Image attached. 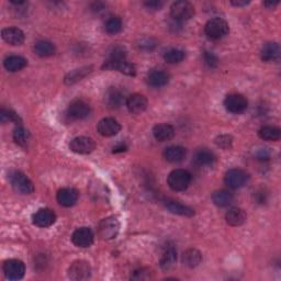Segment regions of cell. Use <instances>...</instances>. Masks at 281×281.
Instances as JSON below:
<instances>
[{
	"label": "cell",
	"instance_id": "obj_34",
	"mask_svg": "<svg viewBox=\"0 0 281 281\" xmlns=\"http://www.w3.org/2000/svg\"><path fill=\"white\" fill-rule=\"evenodd\" d=\"M30 139V134L28 130H25L22 126H18L17 129L13 131V140L20 146H26Z\"/></svg>",
	"mask_w": 281,
	"mask_h": 281
},
{
	"label": "cell",
	"instance_id": "obj_2",
	"mask_svg": "<svg viewBox=\"0 0 281 281\" xmlns=\"http://www.w3.org/2000/svg\"><path fill=\"white\" fill-rule=\"evenodd\" d=\"M167 183L174 191H184L191 183V174L185 169H175L169 174Z\"/></svg>",
	"mask_w": 281,
	"mask_h": 281
},
{
	"label": "cell",
	"instance_id": "obj_43",
	"mask_svg": "<svg viewBox=\"0 0 281 281\" xmlns=\"http://www.w3.org/2000/svg\"><path fill=\"white\" fill-rule=\"evenodd\" d=\"M144 6L147 9L156 11V10H160L164 6V2L161 1V0H152V1H145Z\"/></svg>",
	"mask_w": 281,
	"mask_h": 281
},
{
	"label": "cell",
	"instance_id": "obj_19",
	"mask_svg": "<svg viewBox=\"0 0 281 281\" xmlns=\"http://www.w3.org/2000/svg\"><path fill=\"white\" fill-rule=\"evenodd\" d=\"M246 219V212L240 208H232L225 214L226 223L231 226H241L245 223Z\"/></svg>",
	"mask_w": 281,
	"mask_h": 281
},
{
	"label": "cell",
	"instance_id": "obj_45",
	"mask_svg": "<svg viewBox=\"0 0 281 281\" xmlns=\"http://www.w3.org/2000/svg\"><path fill=\"white\" fill-rule=\"evenodd\" d=\"M231 3L235 7H242V6H246V4L249 3V1H246V0H233V1H231Z\"/></svg>",
	"mask_w": 281,
	"mask_h": 281
},
{
	"label": "cell",
	"instance_id": "obj_17",
	"mask_svg": "<svg viewBox=\"0 0 281 281\" xmlns=\"http://www.w3.org/2000/svg\"><path fill=\"white\" fill-rule=\"evenodd\" d=\"M78 191L73 188H63L57 192L58 203L66 208L75 205L78 201Z\"/></svg>",
	"mask_w": 281,
	"mask_h": 281
},
{
	"label": "cell",
	"instance_id": "obj_20",
	"mask_svg": "<svg viewBox=\"0 0 281 281\" xmlns=\"http://www.w3.org/2000/svg\"><path fill=\"white\" fill-rule=\"evenodd\" d=\"M153 135L158 142H166L172 140L175 135V129L171 124L161 123L154 126Z\"/></svg>",
	"mask_w": 281,
	"mask_h": 281
},
{
	"label": "cell",
	"instance_id": "obj_44",
	"mask_svg": "<svg viewBox=\"0 0 281 281\" xmlns=\"http://www.w3.org/2000/svg\"><path fill=\"white\" fill-rule=\"evenodd\" d=\"M255 156L258 158V160H268L270 157V153L267 150V148H261V150H257L255 153Z\"/></svg>",
	"mask_w": 281,
	"mask_h": 281
},
{
	"label": "cell",
	"instance_id": "obj_12",
	"mask_svg": "<svg viewBox=\"0 0 281 281\" xmlns=\"http://www.w3.org/2000/svg\"><path fill=\"white\" fill-rule=\"evenodd\" d=\"M56 214L51 209H40L32 216L33 224L39 227H50L55 223Z\"/></svg>",
	"mask_w": 281,
	"mask_h": 281
},
{
	"label": "cell",
	"instance_id": "obj_41",
	"mask_svg": "<svg viewBox=\"0 0 281 281\" xmlns=\"http://www.w3.org/2000/svg\"><path fill=\"white\" fill-rule=\"evenodd\" d=\"M151 270L150 269H146V268H142L136 270L134 272V275L132 276V279H135V280H145V279H150L151 278Z\"/></svg>",
	"mask_w": 281,
	"mask_h": 281
},
{
	"label": "cell",
	"instance_id": "obj_9",
	"mask_svg": "<svg viewBox=\"0 0 281 281\" xmlns=\"http://www.w3.org/2000/svg\"><path fill=\"white\" fill-rule=\"evenodd\" d=\"M247 100L246 98L238 94H232L226 96L224 99V105L227 111H230L231 113H242L247 108Z\"/></svg>",
	"mask_w": 281,
	"mask_h": 281
},
{
	"label": "cell",
	"instance_id": "obj_37",
	"mask_svg": "<svg viewBox=\"0 0 281 281\" xmlns=\"http://www.w3.org/2000/svg\"><path fill=\"white\" fill-rule=\"evenodd\" d=\"M122 30V21L118 17H111L105 22V31L109 34H116Z\"/></svg>",
	"mask_w": 281,
	"mask_h": 281
},
{
	"label": "cell",
	"instance_id": "obj_30",
	"mask_svg": "<svg viewBox=\"0 0 281 281\" xmlns=\"http://www.w3.org/2000/svg\"><path fill=\"white\" fill-rule=\"evenodd\" d=\"M212 201L215 205L223 208V206H227L232 203L233 194L227 190H217L212 194Z\"/></svg>",
	"mask_w": 281,
	"mask_h": 281
},
{
	"label": "cell",
	"instance_id": "obj_32",
	"mask_svg": "<svg viewBox=\"0 0 281 281\" xmlns=\"http://www.w3.org/2000/svg\"><path fill=\"white\" fill-rule=\"evenodd\" d=\"M34 52L41 57L52 56L55 53V46L49 41H39L34 45Z\"/></svg>",
	"mask_w": 281,
	"mask_h": 281
},
{
	"label": "cell",
	"instance_id": "obj_47",
	"mask_svg": "<svg viewBox=\"0 0 281 281\" xmlns=\"http://www.w3.org/2000/svg\"><path fill=\"white\" fill-rule=\"evenodd\" d=\"M265 6L270 7V8H274L276 6H278V2H265Z\"/></svg>",
	"mask_w": 281,
	"mask_h": 281
},
{
	"label": "cell",
	"instance_id": "obj_21",
	"mask_svg": "<svg viewBox=\"0 0 281 281\" xmlns=\"http://www.w3.org/2000/svg\"><path fill=\"white\" fill-rule=\"evenodd\" d=\"M262 60L264 62H276L280 57V46L275 42L266 43L262 49Z\"/></svg>",
	"mask_w": 281,
	"mask_h": 281
},
{
	"label": "cell",
	"instance_id": "obj_46",
	"mask_svg": "<svg viewBox=\"0 0 281 281\" xmlns=\"http://www.w3.org/2000/svg\"><path fill=\"white\" fill-rule=\"evenodd\" d=\"M126 151V146L124 144H119L113 147V153H119V152H124Z\"/></svg>",
	"mask_w": 281,
	"mask_h": 281
},
{
	"label": "cell",
	"instance_id": "obj_38",
	"mask_svg": "<svg viewBox=\"0 0 281 281\" xmlns=\"http://www.w3.org/2000/svg\"><path fill=\"white\" fill-rule=\"evenodd\" d=\"M0 120H1L2 123H6V122H15V123H18L20 122V118L19 115L13 112L11 110H7V109H2L1 112H0Z\"/></svg>",
	"mask_w": 281,
	"mask_h": 281
},
{
	"label": "cell",
	"instance_id": "obj_15",
	"mask_svg": "<svg viewBox=\"0 0 281 281\" xmlns=\"http://www.w3.org/2000/svg\"><path fill=\"white\" fill-rule=\"evenodd\" d=\"M126 107H128L131 113L139 114L144 112L147 108V99L141 94H133L126 99Z\"/></svg>",
	"mask_w": 281,
	"mask_h": 281
},
{
	"label": "cell",
	"instance_id": "obj_3",
	"mask_svg": "<svg viewBox=\"0 0 281 281\" xmlns=\"http://www.w3.org/2000/svg\"><path fill=\"white\" fill-rule=\"evenodd\" d=\"M120 232V222L114 216H108L100 221L98 225V234L102 240H113Z\"/></svg>",
	"mask_w": 281,
	"mask_h": 281
},
{
	"label": "cell",
	"instance_id": "obj_22",
	"mask_svg": "<svg viewBox=\"0 0 281 281\" xmlns=\"http://www.w3.org/2000/svg\"><path fill=\"white\" fill-rule=\"evenodd\" d=\"M123 61H126V51L121 46H115L109 53V57L107 62L104 63L105 70H111L113 65L118 64Z\"/></svg>",
	"mask_w": 281,
	"mask_h": 281
},
{
	"label": "cell",
	"instance_id": "obj_25",
	"mask_svg": "<svg viewBox=\"0 0 281 281\" xmlns=\"http://www.w3.org/2000/svg\"><path fill=\"white\" fill-rule=\"evenodd\" d=\"M201 262H202V254H201L198 249L190 248L184 253L183 263L187 267L194 268L199 266Z\"/></svg>",
	"mask_w": 281,
	"mask_h": 281
},
{
	"label": "cell",
	"instance_id": "obj_1",
	"mask_svg": "<svg viewBox=\"0 0 281 281\" xmlns=\"http://www.w3.org/2000/svg\"><path fill=\"white\" fill-rule=\"evenodd\" d=\"M230 31L229 23L222 18H213L204 26V32L211 40H220L227 35Z\"/></svg>",
	"mask_w": 281,
	"mask_h": 281
},
{
	"label": "cell",
	"instance_id": "obj_29",
	"mask_svg": "<svg viewBox=\"0 0 281 281\" xmlns=\"http://www.w3.org/2000/svg\"><path fill=\"white\" fill-rule=\"evenodd\" d=\"M258 135L261 139L264 141H269V142H277L279 141L281 136V131L277 126L273 125H266L259 130Z\"/></svg>",
	"mask_w": 281,
	"mask_h": 281
},
{
	"label": "cell",
	"instance_id": "obj_14",
	"mask_svg": "<svg viewBox=\"0 0 281 281\" xmlns=\"http://www.w3.org/2000/svg\"><path fill=\"white\" fill-rule=\"evenodd\" d=\"M97 129L100 135L110 137L119 133L121 130V125L118 123V121L112 118H104L99 121Z\"/></svg>",
	"mask_w": 281,
	"mask_h": 281
},
{
	"label": "cell",
	"instance_id": "obj_23",
	"mask_svg": "<svg viewBox=\"0 0 281 281\" xmlns=\"http://www.w3.org/2000/svg\"><path fill=\"white\" fill-rule=\"evenodd\" d=\"M193 162L199 166H212L215 162V156L206 148H201L194 153Z\"/></svg>",
	"mask_w": 281,
	"mask_h": 281
},
{
	"label": "cell",
	"instance_id": "obj_10",
	"mask_svg": "<svg viewBox=\"0 0 281 281\" xmlns=\"http://www.w3.org/2000/svg\"><path fill=\"white\" fill-rule=\"evenodd\" d=\"M94 238V233L89 227H79V229L73 233L72 241L74 245H76L77 247L86 248L93 245Z\"/></svg>",
	"mask_w": 281,
	"mask_h": 281
},
{
	"label": "cell",
	"instance_id": "obj_33",
	"mask_svg": "<svg viewBox=\"0 0 281 281\" xmlns=\"http://www.w3.org/2000/svg\"><path fill=\"white\" fill-rule=\"evenodd\" d=\"M90 73V67H83L81 70H75L72 73L67 74L65 77V83L67 85H73L77 83L78 81H82V79Z\"/></svg>",
	"mask_w": 281,
	"mask_h": 281
},
{
	"label": "cell",
	"instance_id": "obj_8",
	"mask_svg": "<svg viewBox=\"0 0 281 281\" xmlns=\"http://www.w3.org/2000/svg\"><path fill=\"white\" fill-rule=\"evenodd\" d=\"M248 180V175L242 171V169H230L225 174L224 182L227 185V187L232 189H240L244 185H246Z\"/></svg>",
	"mask_w": 281,
	"mask_h": 281
},
{
	"label": "cell",
	"instance_id": "obj_13",
	"mask_svg": "<svg viewBox=\"0 0 281 281\" xmlns=\"http://www.w3.org/2000/svg\"><path fill=\"white\" fill-rule=\"evenodd\" d=\"M90 113V107L87 102L83 100H75L73 101L67 110V114L74 120H82L87 118Z\"/></svg>",
	"mask_w": 281,
	"mask_h": 281
},
{
	"label": "cell",
	"instance_id": "obj_26",
	"mask_svg": "<svg viewBox=\"0 0 281 281\" xmlns=\"http://www.w3.org/2000/svg\"><path fill=\"white\" fill-rule=\"evenodd\" d=\"M26 64H28V61H26L24 57L18 56V55L9 56L3 62L4 68H6L7 71L11 72V73L21 71L22 68H24L26 66Z\"/></svg>",
	"mask_w": 281,
	"mask_h": 281
},
{
	"label": "cell",
	"instance_id": "obj_28",
	"mask_svg": "<svg viewBox=\"0 0 281 281\" xmlns=\"http://www.w3.org/2000/svg\"><path fill=\"white\" fill-rule=\"evenodd\" d=\"M147 82L153 87H163L168 84L169 76L163 71H152L148 74Z\"/></svg>",
	"mask_w": 281,
	"mask_h": 281
},
{
	"label": "cell",
	"instance_id": "obj_39",
	"mask_svg": "<svg viewBox=\"0 0 281 281\" xmlns=\"http://www.w3.org/2000/svg\"><path fill=\"white\" fill-rule=\"evenodd\" d=\"M232 143L233 139L230 135H220L215 139V144L221 148H224V150L230 148L232 146Z\"/></svg>",
	"mask_w": 281,
	"mask_h": 281
},
{
	"label": "cell",
	"instance_id": "obj_24",
	"mask_svg": "<svg viewBox=\"0 0 281 281\" xmlns=\"http://www.w3.org/2000/svg\"><path fill=\"white\" fill-rule=\"evenodd\" d=\"M165 205H166V208L169 210V212H172V213L174 214H178V215H183V216L194 215L193 209H191L188 205H185L183 203L178 202V201L167 200Z\"/></svg>",
	"mask_w": 281,
	"mask_h": 281
},
{
	"label": "cell",
	"instance_id": "obj_7",
	"mask_svg": "<svg viewBox=\"0 0 281 281\" xmlns=\"http://www.w3.org/2000/svg\"><path fill=\"white\" fill-rule=\"evenodd\" d=\"M90 275H92V267L89 263L85 261L74 262L68 268V277L72 280H87L90 278Z\"/></svg>",
	"mask_w": 281,
	"mask_h": 281
},
{
	"label": "cell",
	"instance_id": "obj_16",
	"mask_svg": "<svg viewBox=\"0 0 281 281\" xmlns=\"http://www.w3.org/2000/svg\"><path fill=\"white\" fill-rule=\"evenodd\" d=\"M125 98L120 89L111 87L104 94V102L110 109H118L124 103Z\"/></svg>",
	"mask_w": 281,
	"mask_h": 281
},
{
	"label": "cell",
	"instance_id": "obj_36",
	"mask_svg": "<svg viewBox=\"0 0 281 281\" xmlns=\"http://www.w3.org/2000/svg\"><path fill=\"white\" fill-rule=\"evenodd\" d=\"M111 70H116L121 72L122 74H124V75H128V76H135L136 75V68L133 64H131V63L123 61L121 63H118V64H115L112 66Z\"/></svg>",
	"mask_w": 281,
	"mask_h": 281
},
{
	"label": "cell",
	"instance_id": "obj_40",
	"mask_svg": "<svg viewBox=\"0 0 281 281\" xmlns=\"http://www.w3.org/2000/svg\"><path fill=\"white\" fill-rule=\"evenodd\" d=\"M203 58H204L205 64L208 65L210 68H214L217 66V64H219V60H217V57L212 52H204Z\"/></svg>",
	"mask_w": 281,
	"mask_h": 281
},
{
	"label": "cell",
	"instance_id": "obj_42",
	"mask_svg": "<svg viewBox=\"0 0 281 281\" xmlns=\"http://www.w3.org/2000/svg\"><path fill=\"white\" fill-rule=\"evenodd\" d=\"M140 49L144 51H152L154 47L156 46V42L154 41L152 38H144L140 41L139 43Z\"/></svg>",
	"mask_w": 281,
	"mask_h": 281
},
{
	"label": "cell",
	"instance_id": "obj_11",
	"mask_svg": "<svg viewBox=\"0 0 281 281\" xmlns=\"http://www.w3.org/2000/svg\"><path fill=\"white\" fill-rule=\"evenodd\" d=\"M96 145H94V142L93 139L87 136H78L75 137L70 144L71 151L76 153V154H90L94 150Z\"/></svg>",
	"mask_w": 281,
	"mask_h": 281
},
{
	"label": "cell",
	"instance_id": "obj_31",
	"mask_svg": "<svg viewBox=\"0 0 281 281\" xmlns=\"http://www.w3.org/2000/svg\"><path fill=\"white\" fill-rule=\"evenodd\" d=\"M177 262V252L175 251L174 248H169L167 251L164 253L163 257L161 258V268L163 270H171L172 268H174L175 265H176Z\"/></svg>",
	"mask_w": 281,
	"mask_h": 281
},
{
	"label": "cell",
	"instance_id": "obj_18",
	"mask_svg": "<svg viewBox=\"0 0 281 281\" xmlns=\"http://www.w3.org/2000/svg\"><path fill=\"white\" fill-rule=\"evenodd\" d=\"M3 41L11 45H21L24 41V33L18 28H6L1 31Z\"/></svg>",
	"mask_w": 281,
	"mask_h": 281
},
{
	"label": "cell",
	"instance_id": "obj_6",
	"mask_svg": "<svg viewBox=\"0 0 281 281\" xmlns=\"http://www.w3.org/2000/svg\"><path fill=\"white\" fill-rule=\"evenodd\" d=\"M3 274L9 280H20L25 274L24 264L19 259H9L3 264Z\"/></svg>",
	"mask_w": 281,
	"mask_h": 281
},
{
	"label": "cell",
	"instance_id": "obj_5",
	"mask_svg": "<svg viewBox=\"0 0 281 281\" xmlns=\"http://www.w3.org/2000/svg\"><path fill=\"white\" fill-rule=\"evenodd\" d=\"M194 14V7L188 1H176L172 4L171 7V15L172 18L182 22V21H187L192 18Z\"/></svg>",
	"mask_w": 281,
	"mask_h": 281
},
{
	"label": "cell",
	"instance_id": "obj_35",
	"mask_svg": "<svg viewBox=\"0 0 281 281\" xmlns=\"http://www.w3.org/2000/svg\"><path fill=\"white\" fill-rule=\"evenodd\" d=\"M164 58L169 64H178V63L184 61L185 52L178 49H172L165 53Z\"/></svg>",
	"mask_w": 281,
	"mask_h": 281
},
{
	"label": "cell",
	"instance_id": "obj_4",
	"mask_svg": "<svg viewBox=\"0 0 281 281\" xmlns=\"http://www.w3.org/2000/svg\"><path fill=\"white\" fill-rule=\"evenodd\" d=\"M9 180L15 191H18L22 194H31L34 191V186L32 182H31L23 173L18 171L10 173Z\"/></svg>",
	"mask_w": 281,
	"mask_h": 281
},
{
	"label": "cell",
	"instance_id": "obj_27",
	"mask_svg": "<svg viewBox=\"0 0 281 281\" xmlns=\"http://www.w3.org/2000/svg\"><path fill=\"white\" fill-rule=\"evenodd\" d=\"M186 157V150L182 146H169L164 151V158L169 163H179Z\"/></svg>",
	"mask_w": 281,
	"mask_h": 281
}]
</instances>
